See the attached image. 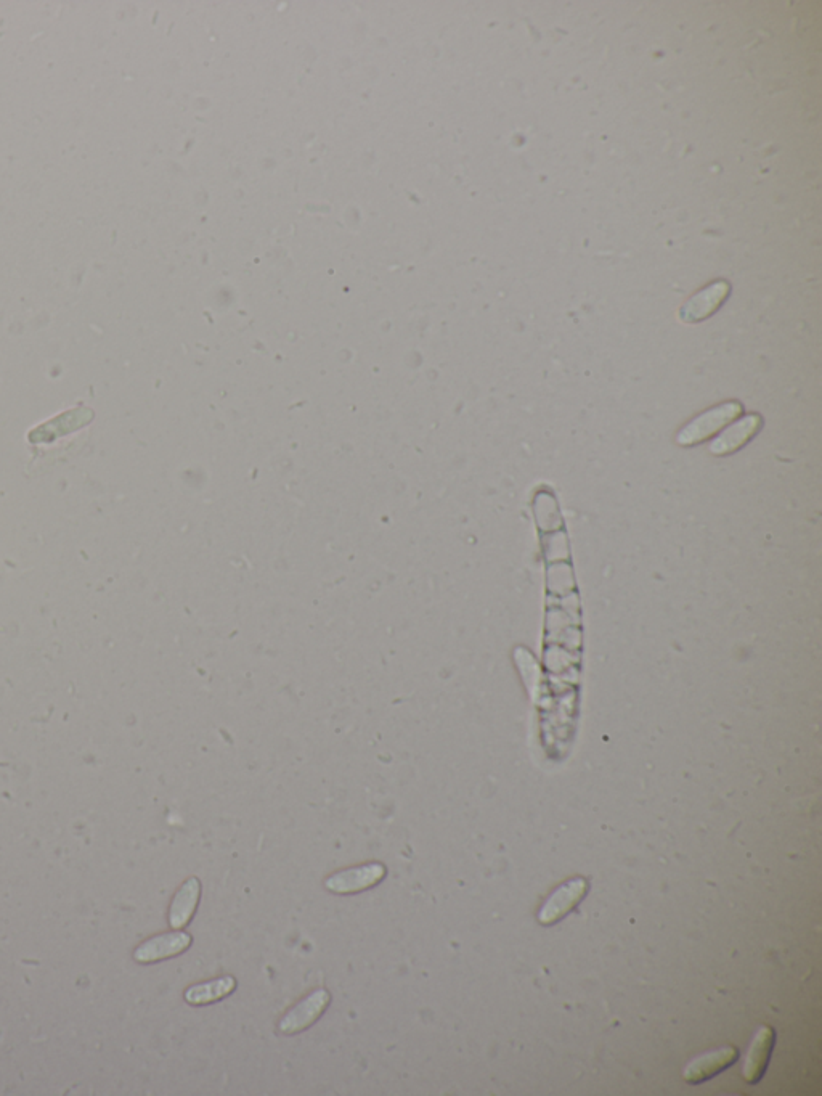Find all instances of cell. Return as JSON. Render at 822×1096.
I'll list each match as a JSON object with an SVG mask.
<instances>
[{
  "label": "cell",
  "mask_w": 822,
  "mask_h": 1096,
  "mask_svg": "<svg viewBox=\"0 0 822 1096\" xmlns=\"http://www.w3.org/2000/svg\"><path fill=\"white\" fill-rule=\"evenodd\" d=\"M741 414L742 405L739 402H725L717 405L684 426L676 436V442L683 447L697 446L705 439L712 438L713 434L723 430L729 422H733Z\"/></svg>",
  "instance_id": "cell-1"
},
{
  "label": "cell",
  "mask_w": 822,
  "mask_h": 1096,
  "mask_svg": "<svg viewBox=\"0 0 822 1096\" xmlns=\"http://www.w3.org/2000/svg\"><path fill=\"white\" fill-rule=\"evenodd\" d=\"M94 418V410L86 407V405L66 410V412L57 415L49 422L42 423V425L36 426V428L29 431L28 441L31 444H50V442H55L63 436H68V434L86 428L87 425L94 422Z\"/></svg>",
  "instance_id": "cell-3"
},
{
  "label": "cell",
  "mask_w": 822,
  "mask_h": 1096,
  "mask_svg": "<svg viewBox=\"0 0 822 1096\" xmlns=\"http://www.w3.org/2000/svg\"><path fill=\"white\" fill-rule=\"evenodd\" d=\"M737 1058H739V1050L734 1047H725L697 1056L684 1068L683 1079L691 1085L702 1084L705 1080L726 1071L729 1066H733Z\"/></svg>",
  "instance_id": "cell-8"
},
{
  "label": "cell",
  "mask_w": 822,
  "mask_h": 1096,
  "mask_svg": "<svg viewBox=\"0 0 822 1096\" xmlns=\"http://www.w3.org/2000/svg\"><path fill=\"white\" fill-rule=\"evenodd\" d=\"M192 945V936L187 933H167L143 942L134 952L139 963H155L184 953Z\"/></svg>",
  "instance_id": "cell-9"
},
{
  "label": "cell",
  "mask_w": 822,
  "mask_h": 1096,
  "mask_svg": "<svg viewBox=\"0 0 822 1096\" xmlns=\"http://www.w3.org/2000/svg\"><path fill=\"white\" fill-rule=\"evenodd\" d=\"M330 1002L331 995L328 990H315L281 1018L278 1029H280L281 1034L285 1035L306 1031L312 1024L317 1023L318 1018L325 1013Z\"/></svg>",
  "instance_id": "cell-5"
},
{
  "label": "cell",
  "mask_w": 822,
  "mask_h": 1096,
  "mask_svg": "<svg viewBox=\"0 0 822 1096\" xmlns=\"http://www.w3.org/2000/svg\"><path fill=\"white\" fill-rule=\"evenodd\" d=\"M590 889V883L586 878L577 876L567 883L559 886L556 891L548 897L543 907L538 912V923L543 926L556 925L562 918H566L569 913L574 912L578 905L582 904L586 894Z\"/></svg>",
  "instance_id": "cell-2"
},
{
  "label": "cell",
  "mask_w": 822,
  "mask_h": 1096,
  "mask_svg": "<svg viewBox=\"0 0 822 1096\" xmlns=\"http://www.w3.org/2000/svg\"><path fill=\"white\" fill-rule=\"evenodd\" d=\"M729 290H731V287L725 280H718V282L712 283L704 290H700L697 295L692 296L688 303L681 307L680 319L683 320L684 324L702 322V320L707 319L713 312L717 311L721 304L725 303Z\"/></svg>",
  "instance_id": "cell-7"
},
{
  "label": "cell",
  "mask_w": 822,
  "mask_h": 1096,
  "mask_svg": "<svg viewBox=\"0 0 822 1096\" xmlns=\"http://www.w3.org/2000/svg\"><path fill=\"white\" fill-rule=\"evenodd\" d=\"M386 875L387 870L383 863H367L360 867L349 868L344 872L334 873L325 881V886L334 894H355V892L375 888L386 878Z\"/></svg>",
  "instance_id": "cell-4"
},
{
  "label": "cell",
  "mask_w": 822,
  "mask_h": 1096,
  "mask_svg": "<svg viewBox=\"0 0 822 1096\" xmlns=\"http://www.w3.org/2000/svg\"><path fill=\"white\" fill-rule=\"evenodd\" d=\"M760 425L761 418L758 417V415H747V417L742 418L739 422L734 423L733 426H729L728 430L723 431V433L710 444V454H734L736 450L745 446V444L757 434V431L760 430Z\"/></svg>",
  "instance_id": "cell-10"
},
{
  "label": "cell",
  "mask_w": 822,
  "mask_h": 1096,
  "mask_svg": "<svg viewBox=\"0 0 822 1096\" xmlns=\"http://www.w3.org/2000/svg\"><path fill=\"white\" fill-rule=\"evenodd\" d=\"M201 883L198 878H190L184 886L177 891L172 899L169 910V925L174 929L184 928L195 915L196 907L200 902Z\"/></svg>",
  "instance_id": "cell-11"
},
{
  "label": "cell",
  "mask_w": 822,
  "mask_h": 1096,
  "mask_svg": "<svg viewBox=\"0 0 822 1096\" xmlns=\"http://www.w3.org/2000/svg\"><path fill=\"white\" fill-rule=\"evenodd\" d=\"M774 1043H776V1031L770 1026H761L750 1043L749 1052L745 1056L744 1079L747 1084L755 1085L765 1076L771 1055H773Z\"/></svg>",
  "instance_id": "cell-6"
},
{
  "label": "cell",
  "mask_w": 822,
  "mask_h": 1096,
  "mask_svg": "<svg viewBox=\"0 0 822 1096\" xmlns=\"http://www.w3.org/2000/svg\"><path fill=\"white\" fill-rule=\"evenodd\" d=\"M237 989V981L232 976H224V978L214 979V981L203 982V984H196V986L190 987L185 992V1000L190 1005L200 1007V1005H209L212 1002H219L222 998L228 997L232 994L233 990Z\"/></svg>",
  "instance_id": "cell-12"
}]
</instances>
